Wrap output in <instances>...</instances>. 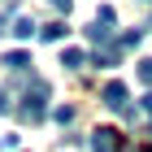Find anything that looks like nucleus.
Returning <instances> with one entry per match:
<instances>
[{
	"instance_id": "nucleus-1",
	"label": "nucleus",
	"mask_w": 152,
	"mask_h": 152,
	"mask_svg": "<svg viewBox=\"0 0 152 152\" xmlns=\"http://www.w3.org/2000/svg\"><path fill=\"white\" fill-rule=\"evenodd\" d=\"M44 113H48V87L35 83V91H26V104L18 109V117L22 122H44Z\"/></svg>"
},
{
	"instance_id": "nucleus-2",
	"label": "nucleus",
	"mask_w": 152,
	"mask_h": 152,
	"mask_svg": "<svg viewBox=\"0 0 152 152\" xmlns=\"http://www.w3.org/2000/svg\"><path fill=\"white\" fill-rule=\"evenodd\" d=\"M91 148L96 152H122V135L113 126H96L91 130Z\"/></svg>"
},
{
	"instance_id": "nucleus-3",
	"label": "nucleus",
	"mask_w": 152,
	"mask_h": 152,
	"mask_svg": "<svg viewBox=\"0 0 152 152\" xmlns=\"http://www.w3.org/2000/svg\"><path fill=\"white\" fill-rule=\"evenodd\" d=\"M100 100H104L113 113H126V83H109L104 91H100Z\"/></svg>"
},
{
	"instance_id": "nucleus-4",
	"label": "nucleus",
	"mask_w": 152,
	"mask_h": 152,
	"mask_svg": "<svg viewBox=\"0 0 152 152\" xmlns=\"http://www.w3.org/2000/svg\"><path fill=\"white\" fill-rule=\"evenodd\" d=\"M83 61H87V52H83V48H65V52H61V65H65V70H78Z\"/></svg>"
},
{
	"instance_id": "nucleus-5",
	"label": "nucleus",
	"mask_w": 152,
	"mask_h": 152,
	"mask_svg": "<svg viewBox=\"0 0 152 152\" xmlns=\"http://www.w3.org/2000/svg\"><path fill=\"white\" fill-rule=\"evenodd\" d=\"M87 35H91V44H104V48H113V31H109V26H87Z\"/></svg>"
},
{
	"instance_id": "nucleus-6",
	"label": "nucleus",
	"mask_w": 152,
	"mask_h": 152,
	"mask_svg": "<svg viewBox=\"0 0 152 152\" xmlns=\"http://www.w3.org/2000/svg\"><path fill=\"white\" fill-rule=\"evenodd\" d=\"M9 35H18V39H31V35H35V18H18Z\"/></svg>"
},
{
	"instance_id": "nucleus-7",
	"label": "nucleus",
	"mask_w": 152,
	"mask_h": 152,
	"mask_svg": "<svg viewBox=\"0 0 152 152\" xmlns=\"http://www.w3.org/2000/svg\"><path fill=\"white\" fill-rule=\"evenodd\" d=\"M4 65H9V70H18V74H22L26 65H31V57H26V52H9V57H4Z\"/></svg>"
},
{
	"instance_id": "nucleus-8",
	"label": "nucleus",
	"mask_w": 152,
	"mask_h": 152,
	"mask_svg": "<svg viewBox=\"0 0 152 152\" xmlns=\"http://www.w3.org/2000/svg\"><path fill=\"white\" fill-rule=\"evenodd\" d=\"M39 35H44V39H52V44H57V39H65V22H48L44 31H39Z\"/></svg>"
},
{
	"instance_id": "nucleus-9",
	"label": "nucleus",
	"mask_w": 152,
	"mask_h": 152,
	"mask_svg": "<svg viewBox=\"0 0 152 152\" xmlns=\"http://www.w3.org/2000/svg\"><path fill=\"white\" fill-rule=\"evenodd\" d=\"M52 117H57L61 126H70V122H74V109H70V104H57V109H52Z\"/></svg>"
},
{
	"instance_id": "nucleus-10",
	"label": "nucleus",
	"mask_w": 152,
	"mask_h": 152,
	"mask_svg": "<svg viewBox=\"0 0 152 152\" xmlns=\"http://www.w3.org/2000/svg\"><path fill=\"white\" fill-rule=\"evenodd\" d=\"M135 74H139V83H148V87H152V57H143V61H139V70H135Z\"/></svg>"
},
{
	"instance_id": "nucleus-11",
	"label": "nucleus",
	"mask_w": 152,
	"mask_h": 152,
	"mask_svg": "<svg viewBox=\"0 0 152 152\" xmlns=\"http://www.w3.org/2000/svg\"><path fill=\"white\" fill-rule=\"evenodd\" d=\"M139 39H143V31H126V35H122V48H135Z\"/></svg>"
},
{
	"instance_id": "nucleus-12",
	"label": "nucleus",
	"mask_w": 152,
	"mask_h": 152,
	"mask_svg": "<svg viewBox=\"0 0 152 152\" xmlns=\"http://www.w3.org/2000/svg\"><path fill=\"white\" fill-rule=\"evenodd\" d=\"M96 22H100V26H113V9H109V4H104V9L96 13Z\"/></svg>"
},
{
	"instance_id": "nucleus-13",
	"label": "nucleus",
	"mask_w": 152,
	"mask_h": 152,
	"mask_svg": "<svg viewBox=\"0 0 152 152\" xmlns=\"http://www.w3.org/2000/svg\"><path fill=\"white\" fill-rule=\"evenodd\" d=\"M0 113H9V96H4V87H0Z\"/></svg>"
},
{
	"instance_id": "nucleus-14",
	"label": "nucleus",
	"mask_w": 152,
	"mask_h": 152,
	"mask_svg": "<svg viewBox=\"0 0 152 152\" xmlns=\"http://www.w3.org/2000/svg\"><path fill=\"white\" fill-rule=\"evenodd\" d=\"M52 9H65V13H70V0H52Z\"/></svg>"
},
{
	"instance_id": "nucleus-15",
	"label": "nucleus",
	"mask_w": 152,
	"mask_h": 152,
	"mask_svg": "<svg viewBox=\"0 0 152 152\" xmlns=\"http://www.w3.org/2000/svg\"><path fill=\"white\" fill-rule=\"evenodd\" d=\"M143 113H152V91H148V96H143Z\"/></svg>"
}]
</instances>
